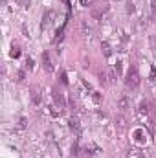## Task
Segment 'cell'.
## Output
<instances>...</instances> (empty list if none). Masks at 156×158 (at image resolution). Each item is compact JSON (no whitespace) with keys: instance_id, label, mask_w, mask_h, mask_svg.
Here are the masks:
<instances>
[{"instance_id":"44dd1931","label":"cell","mask_w":156,"mask_h":158,"mask_svg":"<svg viewBox=\"0 0 156 158\" xmlns=\"http://www.w3.org/2000/svg\"><path fill=\"white\" fill-rule=\"evenodd\" d=\"M127 11H129V13H131V11H134V4H132V2H129V4H127Z\"/></svg>"},{"instance_id":"484cf974","label":"cell","mask_w":156,"mask_h":158,"mask_svg":"<svg viewBox=\"0 0 156 158\" xmlns=\"http://www.w3.org/2000/svg\"><path fill=\"white\" fill-rule=\"evenodd\" d=\"M18 2H20V4H22L24 7H28V6H29V4H28V0H18Z\"/></svg>"},{"instance_id":"ac0fdd59","label":"cell","mask_w":156,"mask_h":158,"mask_svg":"<svg viewBox=\"0 0 156 158\" xmlns=\"http://www.w3.org/2000/svg\"><path fill=\"white\" fill-rule=\"evenodd\" d=\"M26 68H29V70L33 68V59H29V57L26 59Z\"/></svg>"},{"instance_id":"3957f363","label":"cell","mask_w":156,"mask_h":158,"mask_svg":"<svg viewBox=\"0 0 156 158\" xmlns=\"http://www.w3.org/2000/svg\"><path fill=\"white\" fill-rule=\"evenodd\" d=\"M131 107H132V99H131L129 96H121V98L118 99V109H120L121 112H127Z\"/></svg>"},{"instance_id":"277c9868","label":"cell","mask_w":156,"mask_h":158,"mask_svg":"<svg viewBox=\"0 0 156 158\" xmlns=\"http://www.w3.org/2000/svg\"><path fill=\"white\" fill-rule=\"evenodd\" d=\"M53 18H55V13H53V11H48V13L42 17V24H40V28L44 29V28L51 26V24H53Z\"/></svg>"},{"instance_id":"7a4b0ae2","label":"cell","mask_w":156,"mask_h":158,"mask_svg":"<svg viewBox=\"0 0 156 158\" xmlns=\"http://www.w3.org/2000/svg\"><path fill=\"white\" fill-rule=\"evenodd\" d=\"M107 11H108V4L107 2H97L96 6H92V18H101Z\"/></svg>"},{"instance_id":"8992f818","label":"cell","mask_w":156,"mask_h":158,"mask_svg":"<svg viewBox=\"0 0 156 158\" xmlns=\"http://www.w3.org/2000/svg\"><path fill=\"white\" fill-rule=\"evenodd\" d=\"M53 99H55V103H57L61 109H64V107H66V99H64V96H63L57 88L53 90Z\"/></svg>"},{"instance_id":"ffe728a7","label":"cell","mask_w":156,"mask_h":158,"mask_svg":"<svg viewBox=\"0 0 156 158\" xmlns=\"http://www.w3.org/2000/svg\"><path fill=\"white\" fill-rule=\"evenodd\" d=\"M81 2V6H85V7H88L90 4H92V0H79Z\"/></svg>"},{"instance_id":"5bb4252c","label":"cell","mask_w":156,"mask_h":158,"mask_svg":"<svg viewBox=\"0 0 156 158\" xmlns=\"http://www.w3.org/2000/svg\"><path fill=\"white\" fill-rule=\"evenodd\" d=\"M101 48H103V53H105V55H110V53H112V50H110L108 42H103V44H101Z\"/></svg>"},{"instance_id":"30bf717a","label":"cell","mask_w":156,"mask_h":158,"mask_svg":"<svg viewBox=\"0 0 156 158\" xmlns=\"http://www.w3.org/2000/svg\"><path fill=\"white\" fill-rule=\"evenodd\" d=\"M64 29H66V24H63V26L57 29V35H55L53 42H61V40H63V37H64Z\"/></svg>"},{"instance_id":"d6986e66","label":"cell","mask_w":156,"mask_h":158,"mask_svg":"<svg viewBox=\"0 0 156 158\" xmlns=\"http://www.w3.org/2000/svg\"><path fill=\"white\" fill-rule=\"evenodd\" d=\"M94 101H96V103H101V96H99V92H94Z\"/></svg>"},{"instance_id":"2e32d148","label":"cell","mask_w":156,"mask_h":158,"mask_svg":"<svg viewBox=\"0 0 156 158\" xmlns=\"http://www.w3.org/2000/svg\"><path fill=\"white\" fill-rule=\"evenodd\" d=\"M26 125H28V120H26V118H20V120H18V123H17V127H18V129H26Z\"/></svg>"},{"instance_id":"4fadbf2b","label":"cell","mask_w":156,"mask_h":158,"mask_svg":"<svg viewBox=\"0 0 156 158\" xmlns=\"http://www.w3.org/2000/svg\"><path fill=\"white\" fill-rule=\"evenodd\" d=\"M116 123H118V127L123 131V129L127 127V120H125V116H118V118H116Z\"/></svg>"},{"instance_id":"6da1fadb","label":"cell","mask_w":156,"mask_h":158,"mask_svg":"<svg viewBox=\"0 0 156 158\" xmlns=\"http://www.w3.org/2000/svg\"><path fill=\"white\" fill-rule=\"evenodd\" d=\"M125 85H127V88H136L140 85V74H138L136 66H131L129 68L127 77H125Z\"/></svg>"},{"instance_id":"52a82bcc","label":"cell","mask_w":156,"mask_h":158,"mask_svg":"<svg viewBox=\"0 0 156 158\" xmlns=\"http://www.w3.org/2000/svg\"><path fill=\"white\" fill-rule=\"evenodd\" d=\"M68 123H70V129L79 136V134H81V123H79V120H77V118H70Z\"/></svg>"},{"instance_id":"7402d4cb","label":"cell","mask_w":156,"mask_h":158,"mask_svg":"<svg viewBox=\"0 0 156 158\" xmlns=\"http://www.w3.org/2000/svg\"><path fill=\"white\" fill-rule=\"evenodd\" d=\"M72 155H77V144L72 145Z\"/></svg>"},{"instance_id":"9a60e30c","label":"cell","mask_w":156,"mask_h":158,"mask_svg":"<svg viewBox=\"0 0 156 158\" xmlns=\"http://www.w3.org/2000/svg\"><path fill=\"white\" fill-rule=\"evenodd\" d=\"M140 112H142V114H145V112L149 114V103H147V101H143V103L140 105Z\"/></svg>"},{"instance_id":"5b68a950","label":"cell","mask_w":156,"mask_h":158,"mask_svg":"<svg viewBox=\"0 0 156 158\" xmlns=\"http://www.w3.org/2000/svg\"><path fill=\"white\" fill-rule=\"evenodd\" d=\"M42 66H44V70H46L48 74L53 72V64H51V59H50L48 53H42Z\"/></svg>"},{"instance_id":"603a6c76","label":"cell","mask_w":156,"mask_h":158,"mask_svg":"<svg viewBox=\"0 0 156 158\" xmlns=\"http://www.w3.org/2000/svg\"><path fill=\"white\" fill-rule=\"evenodd\" d=\"M156 77V68H151V79H154Z\"/></svg>"},{"instance_id":"7c38bea8","label":"cell","mask_w":156,"mask_h":158,"mask_svg":"<svg viewBox=\"0 0 156 158\" xmlns=\"http://www.w3.org/2000/svg\"><path fill=\"white\" fill-rule=\"evenodd\" d=\"M33 96H31V99H33V103L35 105H39L40 103V92H39V88H33V92H31Z\"/></svg>"},{"instance_id":"e0dca14e","label":"cell","mask_w":156,"mask_h":158,"mask_svg":"<svg viewBox=\"0 0 156 158\" xmlns=\"http://www.w3.org/2000/svg\"><path fill=\"white\" fill-rule=\"evenodd\" d=\"M18 55H20V50H18V48H15V46H13V50H11V57H15V59H17V57H18Z\"/></svg>"},{"instance_id":"ba28073f","label":"cell","mask_w":156,"mask_h":158,"mask_svg":"<svg viewBox=\"0 0 156 158\" xmlns=\"http://www.w3.org/2000/svg\"><path fill=\"white\" fill-rule=\"evenodd\" d=\"M118 70H116V66H108L107 68V77H108V81H116L118 79Z\"/></svg>"},{"instance_id":"d4e9b609","label":"cell","mask_w":156,"mask_h":158,"mask_svg":"<svg viewBox=\"0 0 156 158\" xmlns=\"http://www.w3.org/2000/svg\"><path fill=\"white\" fill-rule=\"evenodd\" d=\"M61 79H63V83H64V85L68 83V79H66V74H63V75H61Z\"/></svg>"},{"instance_id":"cb8c5ba5","label":"cell","mask_w":156,"mask_h":158,"mask_svg":"<svg viewBox=\"0 0 156 158\" xmlns=\"http://www.w3.org/2000/svg\"><path fill=\"white\" fill-rule=\"evenodd\" d=\"M17 81H24V72H18V79Z\"/></svg>"},{"instance_id":"8fae6325","label":"cell","mask_w":156,"mask_h":158,"mask_svg":"<svg viewBox=\"0 0 156 158\" xmlns=\"http://www.w3.org/2000/svg\"><path fill=\"white\" fill-rule=\"evenodd\" d=\"M127 158H145V156H143V153L140 149H131L127 153Z\"/></svg>"},{"instance_id":"9c48e42d","label":"cell","mask_w":156,"mask_h":158,"mask_svg":"<svg viewBox=\"0 0 156 158\" xmlns=\"http://www.w3.org/2000/svg\"><path fill=\"white\" fill-rule=\"evenodd\" d=\"M134 140H136L138 144H143V142H145V131H143V129H136V131H134Z\"/></svg>"}]
</instances>
